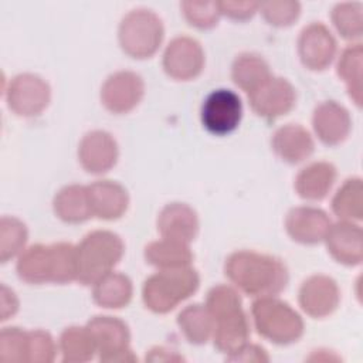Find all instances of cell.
<instances>
[{
  "label": "cell",
  "mask_w": 363,
  "mask_h": 363,
  "mask_svg": "<svg viewBox=\"0 0 363 363\" xmlns=\"http://www.w3.org/2000/svg\"><path fill=\"white\" fill-rule=\"evenodd\" d=\"M88 329L95 340L101 360H133L126 356L130 354V350L128 349L129 333L122 322L109 316L96 318L89 322Z\"/></svg>",
  "instance_id": "7"
},
{
  "label": "cell",
  "mask_w": 363,
  "mask_h": 363,
  "mask_svg": "<svg viewBox=\"0 0 363 363\" xmlns=\"http://www.w3.org/2000/svg\"><path fill=\"white\" fill-rule=\"evenodd\" d=\"M225 274L250 295L267 296L279 292L286 285L285 265L269 255L235 252L225 264Z\"/></svg>",
  "instance_id": "1"
},
{
  "label": "cell",
  "mask_w": 363,
  "mask_h": 363,
  "mask_svg": "<svg viewBox=\"0 0 363 363\" xmlns=\"http://www.w3.org/2000/svg\"><path fill=\"white\" fill-rule=\"evenodd\" d=\"M242 115L240 96L231 89H216L207 95L201 105L203 126L214 135H227L233 132Z\"/></svg>",
  "instance_id": "6"
},
{
  "label": "cell",
  "mask_w": 363,
  "mask_h": 363,
  "mask_svg": "<svg viewBox=\"0 0 363 363\" xmlns=\"http://www.w3.org/2000/svg\"><path fill=\"white\" fill-rule=\"evenodd\" d=\"M199 44L189 38H177L172 44H169L167 51L164 54V67L169 74L177 78L194 77L201 67V57L184 58L189 55Z\"/></svg>",
  "instance_id": "10"
},
{
  "label": "cell",
  "mask_w": 363,
  "mask_h": 363,
  "mask_svg": "<svg viewBox=\"0 0 363 363\" xmlns=\"http://www.w3.org/2000/svg\"><path fill=\"white\" fill-rule=\"evenodd\" d=\"M61 349L65 362H84L92 357L96 346L89 329L69 328L61 336Z\"/></svg>",
  "instance_id": "12"
},
{
  "label": "cell",
  "mask_w": 363,
  "mask_h": 363,
  "mask_svg": "<svg viewBox=\"0 0 363 363\" xmlns=\"http://www.w3.org/2000/svg\"><path fill=\"white\" fill-rule=\"evenodd\" d=\"M122 254V242L118 235L108 231L88 234L77 248V278L84 284L99 281L109 274Z\"/></svg>",
  "instance_id": "3"
},
{
  "label": "cell",
  "mask_w": 363,
  "mask_h": 363,
  "mask_svg": "<svg viewBox=\"0 0 363 363\" xmlns=\"http://www.w3.org/2000/svg\"><path fill=\"white\" fill-rule=\"evenodd\" d=\"M146 258L162 267H183L190 262V252L183 242H153L146 247Z\"/></svg>",
  "instance_id": "14"
},
{
  "label": "cell",
  "mask_w": 363,
  "mask_h": 363,
  "mask_svg": "<svg viewBox=\"0 0 363 363\" xmlns=\"http://www.w3.org/2000/svg\"><path fill=\"white\" fill-rule=\"evenodd\" d=\"M251 104L262 116L275 118L282 115L294 104L292 86L285 79L268 78L251 92Z\"/></svg>",
  "instance_id": "8"
},
{
  "label": "cell",
  "mask_w": 363,
  "mask_h": 363,
  "mask_svg": "<svg viewBox=\"0 0 363 363\" xmlns=\"http://www.w3.org/2000/svg\"><path fill=\"white\" fill-rule=\"evenodd\" d=\"M208 309L216 323L214 343L223 350L233 353L244 345L248 336V325L241 311L237 294L225 286H217L208 294Z\"/></svg>",
  "instance_id": "2"
},
{
  "label": "cell",
  "mask_w": 363,
  "mask_h": 363,
  "mask_svg": "<svg viewBox=\"0 0 363 363\" xmlns=\"http://www.w3.org/2000/svg\"><path fill=\"white\" fill-rule=\"evenodd\" d=\"M191 305L179 315V325L191 343H203L211 333V319L206 311Z\"/></svg>",
  "instance_id": "13"
},
{
  "label": "cell",
  "mask_w": 363,
  "mask_h": 363,
  "mask_svg": "<svg viewBox=\"0 0 363 363\" xmlns=\"http://www.w3.org/2000/svg\"><path fill=\"white\" fill-rule=\"evenodd\" d=\"M17 272L27 282L40 284L51 281V252L50 247L33 245L21 254L17 262Z\"/></svg>",
  "instance_id": "11"
},
{
  "label": "cell",
  "mask_w": 363,
  "mask_h": 363,
  "mask_svg": "<svg viewBox=\"0 0 363 363\" xmlns=\"http://www.w3.org/2000/svg\"><path fill=\"white\" fill-rule=\"evenodd\" d=\"M199 286L196 271L173 269L150 277L143 286L145 303L155 312H167Z\"/></svg>",
  "instance_id": "4"
},
{
  "label": "cell",
  "mask_w": 363,
  "mask_h": 363,
  "mask_svg": "<svg viewBox=\"0 0 363 363\" xmlns=\"http://www.w3.org/2000/svg\"><path fill=\"white\" fill-rule=\"evenodd\" d=\"M54 359V345L48 333L35 330L28 333V362H50Z\"/></svg>",
  "instance_id": "16"
},
{
  "label": "cell",
  "mask_w": 363,
  "mask_h": 363,
  "mask_svg": "<svg viewBox=\"0 0 363 363\" xmlns=\"http://www.w3.org/2000/svg\"><path fill=\"white\" fill-rule=\"evenodd\" d=\"M259 335L275 343H289L302 335V320L286 303L275 299H259L252 305Z\"/></svg>",
  "instance_id": "5"
},
{
  "label": "cell",
  "mask_w": 363,
  "mask_h": 363,
  "mask_svg": "<svg viewBox=\"0 0 363 363\" xmlns=\"http://www.w3.org/2000/svg\"><path fill=\"white\" fill-rule=\"evenodd\" d=\"M34 81H35L34 75L24 74V75L16 77L13 84H10L9 96H7L9 106L13 108L20 115H35L43 108L33 98H30L31 95L48 96V88L43 81H40L37 86L31 92H28Z\"/></svg>",
  "instance_id": "9"
},
{
  "label": "cell",
  "mask_w": 363,
  "mask_h": 363,
  "mask_svg": "<svg viewBox=\"0 0 363 363\" xmlns=\"http://www.w3.org/2000/svg\"><path fill=\"white\" fill-rule=\"evenodd\" d=\"M0 359L6 362H28V333L18 328H4L1 330Z\"/></svg>",
  "instance_id": "15"
}]
</instances>
